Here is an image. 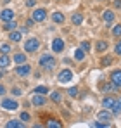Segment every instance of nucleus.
<instances>
[{
  "label": "nucleus",
  "mask_w": 121,
  "mask_h": 128,
  "mask_svg": "<svg viewBox=\"0 0 121 128\" xmlns=\"http://www.w3.org/2000/svg\"><path fill=\"white\" fill-rule=\"evenodd\" d=\"M40 66L43 68V69H48V71H50V69L56 68V59L50 57V56L47 54V56H43V57L40 59Z\"/></svg>",
  "instance_id": "nucleus-1"
},
{
  "label": "nucleus",
  "mask_w": 121,
  "mask_h": 128,
  "mask_svg": "<svg viewBox=\"0 0 121 128\" xmlns=\"http://www.w3.org/2000/svg\"><path fill=\"white\" fill-rule=\"evenodd\" d=\"M38 47H40V42L36 38H30V40H26V43H24V50L26 52H35Z\"/></svg>",
  "instance_id": "nucleus-2"
},
{
  "label": "nucleus",
  "mask_w": 121,
  "mask_h": 128,
  "mask_svg": "<svg viewBox=\"0 0 121 128\" xmlns=\"http://www.w3.org/2000/svg\"><path fill=\"white\" fill-rule=\"evenodd\" d=\"M45 18H47V10H45V9H36V10H33V16H31L33 21L40 22V21H43Z\"/></svg>",
  "instance_id": "nucleus-3"
},
{
  "label": "nucleus",
  "mask_w": 121,
  "mask_h": 128,
  "mask_svg": "<svg viewBox=\"0 0 121 128\" xmlns=\"http://www.w3.org/2000/svg\"><path fill=\"white\" fill-rule=\"evenodd\" d=\"M2 107L7 109V111H16L19 106H18V102L12 100V99H4V100H2Z\"/></svg>",
  "instance_id": "nucleus-4"
},
{
  "label": "nucleus",
  "mask_w": 121,
  "mask_h": 128,
  "mask_svg": "<svg viewBox=\"0 0 121 128\" xmlns=\"http://www.w3.org/2000/svg\"><path fill=\"white\" fill-rule=\"evenodd\" d=\"M57 80H59L60 83H68V82L73 80V73H71L69 69H64V71L59 73V78H57Z\"/></svg>",
  "instance_id": "nucleus-5"
},
{
  "label": "nucleus",
  "mask_w": 121,
  "mask_h": 128,
  "mask_svg": "<svg viewBox=\"0 0 121 128\" xmlns=\"http://www.w3.org/2000/svg\"><path fill=\"white\" fill-rule=\"evenodd\" d=\"M111 83L116 86V88H121V69L120 71H114L111 74Z\"/></svg>",
  "instance_id": "nucleus-6"
},
{
  "label": "nucleus",
  "mask_w": 121,
  "mask_h": 128,
  "mask_svg": "<svg viewBox=\"0 0 121 128\" xmlns=\"http://www.w3.org/2000/svg\"><path fill=\"white\" fill-rule=\"evenodd\" d=\"M52 50H54V52H62V50H64V40H62V38H54V42H52Z\"/></svg>",
  "instance_id": "nucleus-7"
},
{
  "label": "nucleus",
  "mask_w": 121,
  "mask_h": 128,
  "mask_svg": "<svg viewBox=\"0 0 121 128\" xmlns=\"http://www.w3.org/2000/svg\"><path fill=\"white\" fill-rule=\"evenodd\" d=\"M30 71H31V68L26 66V64H19V66L16 68V73H18L19 76H26V74H30Z\"/></svg>",
  "instance_id": "nucleus-8"
},
{
  "label": "nucleus",
  "mask_w": 121,
  "mask_h": 128,
  "mask_svg": "<svg viewBox=\"0 0 121 128\" xmlns=\"http://www.w3.org/2000/svg\"><path fill=\"white\" fill-rule=\"evenodd\" d=\"M31 102H33V106H43L45 104V97L42 94H35L33 99H31Z\"/></svg>",
  "instance_id": "nucleus-9"
},
{
  "label": "nucleus",
  "mask_w": 121,
  "mask_h": 128,
  "mask_svg": "<svg viewBox=\"0 0 121 128\" xmlns=\"http://www.w3.org/2000/svg\"><path fill=\"white\" fill-rule=\"evenodd\" d=\"M10 66V57L7 56V54H4L2 57H0V69H7Z\"/></svg>",
  "instance_id": "nucleus-10"
},
{
  "label": "nucleus",
  "mask_w": 121,
  "mask_h": 128,
  "mask_svg": "<svg viewBox=\"0 0 121 128\" xmlns=\"http://www.w3.org/2000/svg\"><path fill=\"white\" fill-rule=\"evenodd\" d=\"M7 128H24V121H18V120H10L5 123Z\"/></svg>",
  "instance_id": "nucleus-11"
},
{
  "label": "nucleus",
  "mask_w": 121,
  "mask_h": 128,
  "mask_svg": "<svg viewBox=\"0 0 121 128\" xmlns=\"http://www.w3.org/2000/svg\"><path fill=\"white\" fill-rule=\"evenodd\" d=\"M0 18H2L4 21H10V19H14V10H10V9H5V10H2Z\"/></svg>",
  "instance_id": "nucleus-12"
},
{
  "label": "nucleus",
  "mask_w": 121,
  "mask_h": 128,
  "mask_svg": "<svg viewBox=\"0 0 121 128\" xmlns=\"http://www.w3.org/2000/svg\"><path fill=\"white\" fill-rule=\"evenodd\" d=\"M114 102H116V99H114V97H106V99H104V102H102V106L106 107V109H111V107L114 106Z\"/></svg>",
  "instance_id": "nucleus-13"
},
{
  "label": "nucleus",
  "mask_w": 121,
  "mask_h": 128,
  "mask_svg": "<svg viewBox=\"0 0 121 128\" xmlns=\"http://www.w3.org/2000/svg\"><path fill=\"white\" fill-rule=\"evenodd\" d=\"M16 26H18V22L16 21H5V24H4V30L5 31H12V30H16Z\"/></svg>",
  "instance_id": "nucleus-14"
},
{
  "label": "nucleus",
  "mask_w": 121,
  "mask_h": 128,
  "mask_svg": "<svg viewBox=\"0 0 121 128\" xmlns=\"http://www.w3.org/2000/svg\"><path fill=\"white\" fill-rule=\"evenodd\" d=\"M99 120H100V121H109V120H111V112H109L107 109L100 111V112H99Z\"/></svg>",
  "instance_id": "nucleus-15"
},
{
  "label": "nucleus",
  "mask_w": 121,
  "mask_h": 128,
  "mask_svg": "<svg viewBox=\"0 0 121 128\" xmlns=\"http://www.w3.org/2000/svg\"><path fill=\"white\" fill-rule=\"evenodd\" d=\"M9 38H10L12 42H19L21 38H22V31H12V33L9 35Z\"/></svg>",
  "instance_id": "nucleus-16"
},
{
  "label": "nucleus",
  "mask_w": 121,
  "mask_h": 128,
  "mask_svg": "<svg viewBox=\"0 0 121 128\" xmlns=\"http://www.w3.org/2000/svg\"><path fill=\"white\" fill-rule=\"evenodd\" d=\"M102 19L106 22H111L112 19H114V12H111V10H106L104 14H102Z\"/></svg>",
  "instance_id": "nucleus-17"
},
{
  "label": "nucleus",
  "mask_w": 121,
  "mask_h": 128,
  "mask_svg": "<svg viewBox=\"0 0 121 128\" xmlns=\"http://www.w3.org/2000/svg\"><path fill=\"white\" fill-rule=\"evenodd\" d=\"M52 21L60 24V22H64V16H62L60 12H54V14H52Z\"/></svg>",
  "instance_id": "nucleus-18"
},
{
  "label": "nucleus",
  "mask_w": 121,
  "mask_h": 128,
  "mask_svg": "<svg viewBox=\"0 0 121 128\" xmlns=\"http://www.w3.org/2000/svg\"><path fill=\"white\" fill-rule=\"evenodd\" d=\"M95 48H97V52H104V50H107V42H104V40H100V42H97V45H95Z\"/></svg>",
  "instance_id": "nucleus-19"
},
{
  "label": "nucleus",
  "mask_w": 121,
  "mask_h": 128,
  "mask_svg": "<svg viewBox=\"0 0 121 128\" xmlns=\"http://www.w3.org/2000/svg\"><path fill=\"white\" fill-rule=\"evenodd\" d=\"M111 109H112V112H114V114H121V99H120V100H116V102H114V106L111 107Z\"/></svg>",
  "instance_id": "nucleus-20"
},
{
  "label": "nucleus",
  "mask_w": 121,
  "mask_h": 128,
  "mask_svg": "<svg viewBox=\"0 0 121 128\" xmlns=\"http://www.w3.org/2000/svg\"><path fill=\"white\" fill-rule=\"evenodd\" d=\"M74 59H76V61H83V59H85V52L80 50V48H76V50H74Z\"/></svg>",
  "instance_id": "nucleus-21"
},
{
  "label": "nucleus",
  "mask_w": 121,
  "mask_h": 128,
  "mask_svg": "<svg viewBox=\"0 0 121 128\" xmlns=\"http://www.w3.org/2000/svg\"><path fill=\"white\" fill-rule=\"evenodd\" d=\"M14 61H16L18 64H24V62H26V56H24V54H16Z\"/></svg>",
  "instance_id": "nucleus-22"
},
{
  "label": "nucleus",
  "mask_w": 121,
  "mask_h": 128,
  "mask_svg": "<svg viewBox=\"0 0 121 128\" xmlns=\"http://www.w3.org/2000/svg\"><path fill=\"white\" fill-rule=\"evenodd\" d=\"M50 99H52L54 102H60L62 95H60V92H52V94H50Z\"/></svg>",
  "instance_id": "nucleus-23"
},
{
  "label": "nucleus",
  "mask_w": 121,
  "mask_h": 128,
  "mask_svg": "<svg viewBox=\"0 0 121 128\" xmlns=\"http://www.w3.org/2000/svg\"><path fill=\"white\" fill-rule=\"evenodd\" d=\"M47 126L48 128H60V123L57 121V120H50V121L47 123Z\"/></svg>",
  "instance_id": "nucleus-24"
},
{
  "label": "nucleus",
  "mask_w": 121,
  "mask_h": 128,
  "mask_svg": "<svg viewBox=\"0 0 121 128\" xmlns=\"http://www.w3.org/2000/svg\"><path fill=\"white\" fill-rule=\"evenodd\" d=\"M83 22V16L81 14H74L73 16V24H81Z\"/></svg>",
  "instance_id": "nucleus-25"
},
{
  "label": "nucleus",
  "mask_w": 121,
  "mask_h": 128,
  "mask_svg": "<svg viewBox=\"0 0 121 128\" xmlns=\"http://www.w3.org/2000/svg\"><path fill=\"white\" fill-rule=\"evenodd\" d=\"M35 94H42V95H43V94H48V88H47V86H36V88H35Z\"/></svg>",
  "instance_id": "nucleus-26"
},
{
  "label": "nucleus",
  "mask_w": 121,
  "mask_h": 128,
  "mask_svg": "<svg viewBox=\"0 0 121 128\" xmlns=\"http://www.w3.org/2000/svg\"><path fill=\"white\" fill-rule=\"evenodd\" d=\"M0 52H2V54H9V52H10V47H9L7 43H2V45H0Z\"/></svg>",
  "instance_id": "nucleus-27"
},
{
  "label": "nucleus",
  "mask_w": 121,
  "mask_h": 128,
  "mask_svg": "<svg viewBox=\"0 0 121 128\" xmlns=\"http://www.w3.org/2000/svg\"><path fill=\"white\" fill-rule=\"evenodd\" d=\"M68 94H69L71 97H76V95H78V88H76V86H71V88L68 90Z\"/></svg>",
  "instance_id": "nucleus-28"
},
{
  "label": "nucleus",
  "mask_w": 121,
  "mask_h": 128,
  "mask_svg": "<svg viewBox=\"0 0 121 128\" xmlns=\"http://www.w3.org/2000/svg\"><path fill=\"white\" fill-rule=\"evenodd\" d=\"M112 35H114V36H121V24L114 26V30H112Z\"/></svg>",
  "instance_id": "nucleus-29"
},
{
  "label": "nucleus",
  "mask_w": 121,
  "mask_h": 128,
  "mask_svg": "<svg viewBox=\"0 0 121 128\" xmlns=\"http://www.w3.org/2000/svg\"><path fill=\"white\" fill-rule=\"evenodd\" d=\"M94 126H97V128H107V126H109V123H100V121H95V123H94Z\"/></svg>",
  "instance_id": "nucleus-30"
},
{
  "label": "nucleus",
  "mask_w": 121,
  "mask_h": 128,
  "mask_svg": "<svg viewBox=\"0 0 121 128\" xmlns=\"http://www.w3.org/2000/svg\"><path fill=\"white\" fill-rule=\"evenodd\" d=\"M112 88H114V85H112V83H107V85L102 86V90H104V92H111Z\"/></svg>",
  "instance_id": "nucleus-31"
},
{
  "label": "nucleus",
  "mask_w": 121,
  "mask_h": 128,
  "mask_svg": "<svg viewBox=\"0 0 121 128\" xmlns=\"http://www.w3.org/2000/svg\"><path fill=\"white\" fill-rule=\"evenodd\" d=\"M21 121H30V114L28 112H21Z\"/></svg>",
  "instance_id": "nucleus-32"
},
{
  "label": "nucleus",
  "mask_w": 121,
  "mask_h": 128,
  "mask_svg": "<svg viewBox=\"0 0 121 128\" xmlns=\"http://www.w3.org/2000/svg\"><path fill=\"white\" fill-rule=\"evenodd\" d=\"M111 61H112V59H111V57H104V59H102L100 62L104 64V66H107V64H111Z\"/></svg>",
  "instance_id": "nucleus-33"
},
{
  "label": "nucleus",
  "mask_w": 121,
  "mask_h": 128,
  "mask_svg": "<svg viewBox=\"0 0 121 128\" xmlns=\"http://www.w3.org/2000/svg\"><path fill=\"white\" fill-rule=\"evenodd\" d=\"M81 48H83V50H90V43L83 42V43H81Z\"/></svg>",
  "instance_id": "nucleus-34"
},
{
  "label": "nucleus",
  "mask_w": 121,
  "mask_h": 128,
  "mask_svg": "<svg viewBox=\"0 0 121 128\" xmlns=\"http://www.w3.org/2000/svg\"><path fill=\"white\" fill-rule=\"evenodd\" d=\"M116 54H118V56H121V43H118V45H116Z\"/></svg>",
  "instance_id": "nucleus-35"
},
{
  "label": "nucleus",
  "mask_w": 121,
  "mask_h": 128,
  "mask_svg": "<svg viewBox=\"0 0 121 128\" xmlns=\"http://www.w3.org/2000/svg\"><path fill=\"white\" fill-rule=\"evenodd\" d=\"M26 5H28V7H33V5H35V0H28Z\"/></svg>",
  "instance_id": "nucleus-36"
},
{
  "label": "nucleus",
  "mask_w": 121,
  "mask_h": 128,
  "mask_svg": "<svg viewBox=\"0 0 121 128\" xmlns=\"http://www.w3.org/2000/svg\"><path fill=\"white\" fill-rule=\"evenodd\" d=\"M12 94H14V95H21V90H19V88H14Z\"/></svg>",
  "instance_id": "nucleus-37"
},
{
  "label": "nucleus",
  "mask_w": 121,
  "mask_h": 128,
  "mask_svg": "<svg viewBox=\"0 0 121 128\" xmlns=\"http://www.w3.org/2000/svg\"><path fill=\"white\" fill-rule=\"evenodd\" d=\"M114 7H118V9H121V0H116V2H114Z\"/></svg>",
  "instance_id": "nucleus-38"
},
{
  "label": "nucleus",
  "mask_w": 121,
  "mask_h": 128,
  "mask_svg": "<svg viewBox=\"0 0 121 128\" xmlns=\"http://www.w3.org/2000/svg\"><path fill=\"white\" fill-rule=\"evenodd\" d=\"M4 94H5V86L0 85V95H4Z\"/></svg>",
  "instance_id": "nucleus-39"
},
{
  "label": "nucleus",
  "mask_w": 121,
  "mask_h": 128,
  "mask_svg": "<svg viewBox=\"0 0 121 128\" xmlns=\"http://www.w3.org/2000/svg\"><path fill=\"white\" fill-rule=\"evenodd\" d=\"M33 22H35L33 19H28V21H26V24H28V26H33Z\"/></svg>",
  "instance_id": "nucleus-40"
},
{
  "label": "nucleus",
  "mask_w": 121,
  "mask_h": 128,
  "mask_svg": "<svg viewBox=\"0 0 121 128\" xmlns=\"http://www.w3.org/2000/svg\"><path fill=\"white\" fill-rule=\"evenodd\" d=\"M2 76H4V73H2V71H0V78H2Z\"/></svg>",
  "instance_id": "nucleus-41"
},
{
  "label": "nucleus",
  "mask_w": 121,
  "mask_h": 128,
  "mask_svg": "<svg viewBox=\"0 0 121 128\" xmlns=\"http://www.w3.org/2000/svg\"><path fill=\"white\" fill-rule=\"evenodd\" d=\"M120 43H121V42H120Z\"/></svg>",
  "instance_id": "nucleus-42"
}]
</instances>
